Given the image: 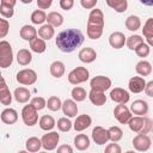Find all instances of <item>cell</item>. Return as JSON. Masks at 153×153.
I'll list each match as a JSON object with an SVG mask.
<instances>
[{"label": "cell", "mask_w": 153, "mask_h": 153, "mask_svg": "<svg viewBox=\"0 0 153 153\" xmlns=\"http://www.w3.org/2000/svg\"><path fill=\"white\" fill-rule=\"evenodd\" d=\"M84 33L79 29H67L57 33L55 44L62 53H72L84 43Z\"/></svg>", "instance_id": "6da1fadb"}, {"label": "cell", "mask_w": 153, "mask_h": 153, "mask_svg": "<svg viewBox=\"0 0 153 153\" xmlns=\"http://www.w3.org/2000/svg\"><path fill=\"white\" fill-rule=\"evenodd\" d=\"M127 124L131 131L137 134H148L152 130V121L146 116H131Z\"/></svg>", "instance_id": "7a4b0ae2"}, {"label": "cell", "mask_w": 153, "mask_h": 153, "mask_svg": "<svg viewBox=\"0 0 153 153\" xmlns=\"http://www.w3.org/2000/svg\"><path fill=\"white\" fill-rule=\"evenodd\" d=\"M13 62V50L7 41H0V68H8Z\"/></svg>", "instance_id": "3957f363"}, {"label": "cell", "mask_w": 153, "mask_h": 153, "mask_svg": "<svg viewBox=\"0 0 153 153\" xmlns=\"http://www.w3.org/2000/svg\"><path fill=\"white\" fill-rule=\"evenodd\" d=\"M90 78V72L86 67H75L68 74V81L72 85H79L87 81Z\"/></svg>", "instance_id": "277c9868"}, {"label": "cell", "mask_w": 153, "mask_h": 153, "mask_svg": "<svg viewBox=\"0 0 153 153\" xmlns=\"http://www.w3.org/2000/svg\"><path fill=\"white\" fill-rule=\"evenodd\" d=\"M22 120L27 127H33L38 122V111L31 104H27L22 110Z\"/></svg>", "instance_id": "5b68a950"}, {"label": "cell", "mask_w": 153, "mask_h": 153, "mask_svg": "<svg viewBox=\"0 0 153 153\" xmlns=\"http://www.w3.org/2000/svg\"><path fill=\"white\" fill-rule=\"evenodd\" d=\"M16 79L19 84L30 86V85H33L37 81V73L31 68H24V69H22L17 73Z\"/></svg>", "instance_id": "8992f818"}, {"label": "cell", "mask_w": 153, "mask_h": 153, "mask_svg": "<svg viewBox=\"0 0 153 153\" xmlns=\"http://www.w3.org/2000/svg\"><path fill=\"white\" fill-rule=\"evenodd\" d=\"M60 141V135L57 134V131H50L44 134L41 137V142H42V148L45 151H54L57 147V143Z\"/></svg>", "instance_id": "52a82bcc"}, {"label": "cell", "mask_w": 153, "mask_h": 153, "mask_svg": "<svg viewBox=\"0 0 153 153\" xmlns=\"http://www.w3.org/2000/svg\"><path fill=\"white\" fill-rule=\"evenodd\" d=\"M90 86H91V90L105 92L111 86V79L105 75H96L90 80Z\"/></svg>", "instance_id": "ba28073f"}, {"label": "cell", "mask_w": 153, "mask_h": 153, "mask_svg": "<svg viewBox=\"0 0 153 153\" xmlns=\"http://www.w3.org/2000/svg\"><path fill=\"white\" fill-rule=\"evenodd\" d=\"M152 145V140L147 134H137L136 136H134L133 139V146L136 151L139 152H146L151 148Z\"/></svg>", "instance_id": "9c48e42d"}, {"label": "cell", "mask_w": 153, "mask_h": 153, "mask_svg": "<svg viewBox=\"0 0 153 153\" xmlns=\"http://www.w3.org/2000/svg\"><path fill=\"white\" fill-rule=\"evenodd\" d=\"M114 116L121 124H127L131 117V111L126 104H118L114 109Z\"/></svg>", "instance_id": "30bf717a"}, {"label": "cell", "mask_w": 153, "mask_h": 153, "mask_svg": "<svg viewBox=\"0 0 153 153\" xmlns=\"http://www.w3.org/2000/svg\"><path fill=\"white\" fill-rule=\"evenodd\" d=\"M110 98L112 102H115L117 104H127L129 102L130 94L127 90H124L122 87H115L114 90L110 91Z\"/></svg>", "instance_id": "8fae6325"}, {"label": "cell", "mask_w": 153, "mask_h": 153, "mask_svg": "<svg viewBox=\"0 0 153 153\" xmlns=\"http://www.w3.org/2000/svg\"><path fill=\"white\" fill-rule=\"evenodd\" d=\"M92 140L97 145H105L109 141L108 129H104L100 126H97L92 129Z\"/></svg>", "instance_id": "7c38bea8"}, {"label": "cell", "mask_w": 153, "mask_h": 153, "mask_svg": "<svg viewBox=\"0 0 153 153\" xmlns=\"http://www.w3.org/2000/svg\"><path fill=\"white\" fill-rule=\"evenodd\" d=\"M12 93L8 90V86L5 81V79L2 78V75L0 76V103L2 105H11L12 103Z\"/></svg>", "instance_id": "4fadbf2b"}, {"label": "cell", "mask_w": 153, "mask_h": 153, "mask_svg": "<svg viewBox=\"0 0 153 153\" xmlns=\"http://www.w3.org/2000/svg\"><path fill=\"white\" fill-rule=\"evenodd\" d=\"M146 80L143 76H131L128 81V88L133 93H140L143 91Z\"/></svg>", "instance_id": "5bb4252c"}, {"label": "cell", "mask_w": 153, "mask_h": 153, "mask_svg": "<svg viewBox=\"0 0 153 153\" xmlns=\"http://www.w3.org/2000/svg\"><path fill=\"white\" fill-rule=\"evenodd\" d=\"M61 109L63 115H66V117L72 118L78 115V105H76V102L73 99H66L65 102H62Z\"/></svg>", "instance_id": "9a60e30c"}, {"label": "cell", "mask_w": 153, "mask_h": 153, "mask_svg": "<svg viewBox=\"0 0 153 153\" xmlns=\"http://www.w3.org/2000/svg\"><path fill=\"white\" fill-rule=\"evenodd\" d=\"M134 115L137 116H145L148 112V103L143 99H136L131 103L130 109H129Z\"/></svg>", "instance_id": "2e32d148"}, {"label": "cell", "mask_w": 153, "mask_h": 153, "mask_svg": "<svg viewBox=\"0 0 153 153\" xmlns=\"http://www.w3.org/2000/svg\"><path fill=\"white\" fill-rule=\"evenodd\" d=\"M91 123H92V118L88 115L82 114V115H80L75 118L72 127L74 128L75 131H84L85 129H87L91 126Z\"/></svg>", "instance_id": "e0dca14e"}, {"label": "cell", "mask_w": 153, "mask_h": 153, "mask_svg": "<svg viewBox=\"0 0 153 153\" xmlns=\"http://www.w3.org/2000/svg\"><path fill=\"white\" fill-rule=\"evenodd\" d=\"M126 36L123 32L121 31H114L110 36H109V43L112 48L115 49H121L124 47L126 44Z\"/></svg>", "instance_id": "ac0fdd59"}, {"label": "cell", "mask_w": 153, "mask_h": 153, "mask_svg": "<svg viewBox=\"0 0 153 153\" xmlns=\"http://www.w3.org/2000/svg\"><path fill=\"white\" fill-rule=\"evenodd\" d=\"M0 118L5 124H14L18 121V112L12 108H6L0 114Z\"/></svg>", "instance_id": "d6986e66"}, {"label": "cell", "mask_w": 153, "mask_h": 153, "mask_svg": "<svg viewBox=\"0 0 153 153\" xmlns=\"http://www.w3.org/2000/svg\"><path fill=\"white\" fill-rule=\"evenodd\" d=\"M78 57L81 62L84 63H91L93 62L96 59H97V53L93 48H90V47H86V48H82L79 54H78Z\"/></svg>", "instance_id": "ffe728a7"}, {"label": "cell", "mask_w": 153, "mask_h": 153, "mask_svg": "<svg viewBox=\"0 0 153 153\" xmlns=\"http://www.w3.org/2000/svg\"><path fill=\"white\" fill-rule=\"evenodd\" d=\"M87 97H88L90 102H91L93 105H96V106H102V105H104L105 102H106V96H105V93L102 92V91L91 90V91L88 92Z\"/></svg>", "instance_id": "44dd1931"}, {"label": "cell", "mask_w": 153, "mask_h": 153, "mask_svg": "<svg viewBox=\"0 0 153 153\" xmlns=\"http://www.w3.org/2000/svg\"><path fill=\"white\" fill-rule=\"evenodd\" d=\"M13 97L16 99L17 103H20V104H24V103H27L29 99L31 98V93L30 91L26 88V87H17L14 90V93H13Z\"/></svg>", "instance_id": "7402d4cb"}, {"label": "cell", "mask_w": 153, "mask_h": 153, "mask_svg": "<svg viewBox=\"0 0 153 153\" xmlns=\"http://www.w3.org/2000/svg\"><path fill=\"white\" fill-rule=\"evenodd\" d=\"M88 24H94V25H102L104 26V14L102 10L99 8H92V11L88 14Z\"/></svg>", "instance_id": "603a6c76"}, {"label": "cell", "mask_w": 153, "mask_h": 153, "mask_svg": "<svg viewBox=\"0 0 153 153\" xmlns=\"http://www.w3.org/2000/svg\"><path fill=\"white\" fill-rule=\"evenodd\" d=\"M37 35L42 38V39H44V41H49V39H51L53 37H54V35H55V27H53L50 24H42L41 25V27L37 30Z\"/></svg>", "instance_id": "cb8c5ba5"}, {"label": "cell", "mask_w": 153, "mask_h": 153, "mask_svg": "<svg viewBox=\"0 0 153 153\" xmlns=\"http://www.w3.org/2000/svg\"><path fill=\"white\" fill-rule=\"evenodd\" d=\"M103 30H104V26H102V25H94V24H88L87 23L86 33H87V37L91 38V39L100 38L102 35H103Z\"/></svg>", "instance_id": "d4e9b609"}, {"label": "cell", "mask_w": 153, "mask_h": 153, "mask_svg": "<svg viewBox=\"0 0 153 153\" xmlns=\"http://www.w3.org/2000/svg\"><path fill=\"white\" fill-rule=\"evenodd\" d=\"M19 35L24 41L30 42V41H32L33 38L37 37V30L32 25H24V26H22V29L19 31Z\"/></svg>", "instance_id": "484cf974"}, {"label": "cell", "mask_w": 153, "mask_h": 153, "mask_svg": "<svg viewBox=\"0 0 153 153\" xmlns=\"http://www.w3.org/2000/svg\"><path fill=\"white\" fill-rule=\"evenodd\" d=\"M49 69H50V74H51L54 78H56V79H60L61 76H63V74H65V72H66L65 63H63L62 61H59V60L51 62Z\"/></svg>", "instance_id": "4316f807"}, {"label": "cell", "mask_w": 153, "mask_h": 153, "mask_svg": "<svg viewBox=\"0 0 153 153\" xmlns=\"http://www.w3.org/2000/svg\"><path fill=\"white\" fill-rule=\"evenodd\" d=\"M135 71L140 76H148L152 73V65L151 62L146 61V60H141L136 63L135 66Z\"/></svg>", "instance_id": "83f0119b"}, {"label": "cell", "mask_w": 153, "mask_h": 153, "mask_svg": "<svg viewBox=\"0 0 153 153\" xmlns=\"http://www.w3.org/2000/svg\"><path fill=\"white\" fill-rule=\"evenodd\" d=\"M38 124H39V128L42 130L49 131V130H53L54 129V127L56 126V122H55V120H54L53 116H50V115H43L38 120Z\"/></svg>", "instance_id": "f1b7e54d"}, {"label": "cell", "mask_w": 153, "mask_h": 153, "mask_svg": "<svg viewBox=\"0 0 153 153\" xmlns=\"http://www.w3.org/2000/svg\"><path fill=\"white\" fill-rule=\"evenodd\" d=\"M74 146L78 151H86L90 147V137L86 134H78L74 137Z\"/></svg>", "instance_id": "f546056e"}, {"label": "cell", "mask_w": 153, "mask_h": 153, "mask_svg": "<svg viewBox=\"0 0 153 153\" xmlns=\"http://www.w3.org/2000/svg\"><path fill=\"white\" fill-rule=\"evenodd\" d=\"M142 33L147 39V44L153 45V18H148L146 20V23L143 24Z\"/></svg>", "instance_id": "4dcf8cb0"}, {"label": "cell", "mask_w": 153, "mask_h": 153, "mask_svg": "<svg viewBox=\"0 0 153 153\" xmlns=\"http://www.w3.org/2000/svg\"><path fill=\"white\" fill-rule=\"evenodd\" d=\"M32 61V54L29 49H20L18 50L17 53V62L20 65V66H27L30 62Z\"/></svg>", "instance_id": "1f68e13d"}, {"label": "cell", "mask_w": 153, "mask_h": 153, "mask_svg": "<svg viewBox=\"0 0 153 153\" xmlns=\"http://www.w3.org/2000/svg\"><path fill=\"white\" fill-rule=\"evenodd\" d=\"M106 5L115 10L117 13H123L128 8V1L127 0H105Z\"/></svg>", "instance_id": "d6a6232c"}, {"label": "cell", "mask_w": 153, "mask_h": 153, "mask_svg": "<svg viewBox=\"0 0 153 153\" xmlns=\"http://www.w3.org/2000/svg\"><path fill=\"white\" fill-rule=\"evenodd\" d=\"M45 20H47V23L50 24L53 27H59V26H61V25L63 24V16H62L61 13H59V12L53 11V12L48 13Z\"/></svg>", "instance_id": "836d02e7"}, {"label": "cell", "mask_w": 153, "mask_h": 153, "mask_svg": "<svg viewBox=\"0 0 153 153\" xmlns=\"http://www.w3.org/2000/svg\"><path fill=\"white\" fill-rule=\"evenodd\" d=\"M30 49H31L33 53H36V54H42V53H44L45 49H47L45 41L42 39L41 37H39V38H38V37L33 38L32 41H30Z\"/></svg>", "instance_id": "e575fe53"}, {"label": "cell", "mask_w": 153, "mask_h": 153, "mask_svg": "<svg viewBox=\"0 0 153 153\" xmlns=\"http://www.w3.org/2000/svg\"><path fill=\"white\" fill-rule=\"evenodd\" d=\"M124 24H126V27L129 31H134V32L137 31L141 27V20H140V18L137 16H134V14L127 17Z\"/></svg>", "instance_id": "d590c367"}, {"label": "cell", "mask_w": 153, "mask_h": 153, "mask_svg": "<svg viewBox=\"0 0 153 153\" xmlns=\"http://www.w3.org/2000/svg\"><path fill=\"white\" fill-rule=\"evenodd\" d=\"M25 147H26V151H29V152H38V151L42 148L41 139H38V137H36V136L29 137V139L26 140Z\"/></svg>", "instance_id": "8d00e7d4"}, {"label": "cell", "mask_w": 153, "mask_h": 153, "mask_svg": "<svg viewBox=\"0 0 153 153\" xmlns=\"http://www.w3.org/2000/svg\"><path fill=\"white\" fill-rule=\"evenodd\" d=\"M71 96H72V99L78 103V102H84L86 99V97H87V93H86V90L84 87L75 86V87L72 88Z\"/></svg>", "instance_id": "74e56055"}, {"label": "cell", "mask_w": 153, "mask_h": 153, "mask_svg": "<svg viewBox=\"0 0 153 153\" xmlns=\"http://www.w3.org/2000/svg\"><path fill=\"white\" fill-rule=\"evenodd\" d=\"M30 19H31V23L32 24H35V25H42L45 22V19H47V14H45V12L43 10H36V11H33L31 13Z\"/></svg>", "instance_id": "f35d334b"}, {"label": "cell", "mask_w": 153, "mask_h": 153, "mask_svg": "<svg viewBox=\"0 0 153 153\" xmlns=\"http://www.w3.org/2000/svg\"><path fill=\"white\" fill-rule=\"evenodd\" d=\"M108 134H109V140L112 142H118L122 137H123V131L120 127L117 126H112L108 129Z\"/></svg>", "instance_id": "ab89813d"}, {"label": "cell", "mask_w": 153, "mask_h": 153, "mask_svg": "<svg viewBox=\"0 0 153 153\" xmlns=\"http://www.w3.org/2000/svg\"><path fill=\"white\" fill-rule=\"evenodd\" d=\"M142 42H143V38L140 35H131L128 38H126V44L130 50H135L137 45H140Z\"/></svg>", "instance_id": "60d3db41"}, {"label": "cell", "mask_w": 153, "mask_h": 153, "mask_svg": "<svg viewBox=\"0 0 153 153\" xmlns=\"http://www.w3.org/2000/svg\"><path fill=\"white\" fill-rule=\"evenodd\" d=\"M61 105H62V102H61V99L57 96L49 97L48 100H47V104H45V106L50 111H59L61 109Z\"/></svg>", "instance_id": "b9f144b4"}, {"label": "cell", "mask_w": 153, "mask_h": 153, "mask_svg": "<svg viewBox=\"0 0 153 153\" xmlns=\"http://www.w3.org/2000/svg\"><path fill=\"white\" fill-rule=\"evenodd\" d=\"M56 126H57V129H59L60 131L66 133V131H69V130L72 129L73 123L71 122L69 117H68V118H67V117H61V118H59V120H57Z\"/></svg>", "instance_id": "7bdbcfd3"}, {"label": "cell", "mask_w": 153, "mask_h": 153, "mask_svg": "<svg viewBox=\"0 0 153 153\" xmlns=\"http://www.w3.org/2000/svg\"><path fill=\"white\" fill-rule=\"evenodd\" d=\"M136 53V55L139 57H147L151 53V45H148L147 43L142 42L140 45H137V48L134 50Z\"/></svg>", "instance_id": "ee69618b"}, {"label": "cell", "mask_w": 153, "mask_h": 153, "mask_svg": "<svg viewBox=\"0 0 153 153\" xmlns=\"http://www.w3.org/2000/svg\"><path fill=\"white\" fill-rule=\"evenodd\" d=\"M30 104H31L37 111H39V110H43V109L45 108L47 100H45L43 97H33V98H31Z\"/></svg>", "instance_id": "f6af8a7d"}, {"label": "cell", "mask_w": 153, "mask_h": 153, "mask_svg": "<svg viewBox=\"0 0 153 153\" xmlns=\"http://www.w3.org/2000/svg\"><path fill=\"white\" fill-rule=\"evenodd\" d=\"M14 7L12 6H8V5H4V4H0V14L4 17V18H12L13 14H14Z\"/></svg>", "instance_id": "bcb514c9"}, {"label": "cell", "mask_w": 153, "mask_h": 153, "mask_svg": "<svg viewBox=\"0 0 153 153\" xmlns=\"http://www.w3.org/2000/svg\"><path fill=\"white\" fill-rule=\"evenodd\" d=\"M10 31V23L6 18H0V38H5Z\"/></svg>", "instance_id": "7dc6e473"}, {"label": "cell", "mask_w": 153, "mask_h": 153, "mask_svg": "<svg viewBox=\"0 0 153 153\" xmlns=\"http://www.w3.org/2000/svg\"><path fill=\"white\" fill-rule=\"evenodd\" d=\"M121 152H122V148H121L120 145L116 143V142L109 143V145L105 147V153H121Z\"/></svg>", "instance_id": "c3c4849f"}, {"label": "cell", "mask_w": 153, "mask_h": 153, "mask_svg": "<svg viewBox=\"0 0 153 153\" xmlns=\"http://www.w3.org/2000/svg\"><path fill=\"white\" fill-rule=\"evenodd\" d=\"M98 0H80V5L86 10H92L96 7Z\"/></svg>", "instance_id": "681fc988"}, {"label": "cell", "mask_w": 153, "mask_h": 153, "mask_svg": "<svg viewBox=\"0 0 153 153\" xmlns=\"http://www.w3.org/2000/svg\"><path fill=\"white\" fill-rule=\"evenodd\" d=\"M74 6V0H60V7L65 11L72 10Z\"/></svg>", "instance_id": "f907efd6"}, {"label": "cell", "mask_w": 153, "mask_h": 153, "mask_svg": "<svg viewBox=\"0 0 153 153\" xmlns=\"http://www.w3.org/2000/svg\"><path fill=\"white\" fill-rule=\"evenodd\" d=\"M36 2L39 10H48L51 6L53 0H36Z\"/></svg>", "instance_id": "816d5d0a"}, {"label": "cell", "mask_w": 153, "mask_h": 153, "mask_svg": "<svg viewBox=\"0 0 153 153\" xmlns=\"http://www.w3.org/2000/svg\"><path fill=\"white\" fill-rule=\"evenodd\" d=\"M143 92H145L148 97H153V81L146 82L145 88H143Z\"/></svg>", "instance_id": "f5cc1de1"}, {"label": "cell", "mask_w": 153, "mask_h": 153, "mask_svg": "<svg viewBox=\"0 0 153 153\" xmlns=\"http://www.w3.org/2000/svg\"><path fill=\"white\" fill-rule=\"evenodd\" d=\"M57 152L59 153H72L73 148L69 145H61V146L57 147Z\"/></svg>", "instance_id": "db71d44e"}, {"label": "cell", "mask_w": 153, "mask_h": 153, "mask_svg": "<svg viewBox=\"0 0 153 153\" xmlns=\"http://www.w3.org/2000/svg\"><path fill=\"white\" fill-rule=\"evenodd\" d=\"M0 2L4 4V5H8V6L14 7L16 4H17V0H0Z\"/></svg>", "instance_id": "11a10c76"}, {"label": "cell", "mask_w": 153, "mask_h": 153, "mask_svg": "<svg viewBox=\"0 0 153 153\" xmlns=\"http://www.w3.org/2000/svg\"><path fill=\"white\" fill-rule=\"evenodd\" d=\"M140 2L145 6H148V7L153 6V0H140Z\"/></svg>", "instance_id": "9f6ffc18"}, {"label": "cell", "mask_w": 153, "mask_h": 153, "mask_svg": "<svg viewBox=\"0 0 153 153\" xmlns=\"http://www.w3.org/2000/svg\"><path fill=\"white\" fill-rule=\"evenodd\" d=\"M20 2H23V4H31L32 0H20Z\"/></svg>", "instance_id": "6f0895ef"}, {"label": "cell", "mask_w": 153, "mask_h": 153, "mask_svg": "<svg viewBox=\"0 0 153 153\" xmlns=\"http://www.w3.org/2000/svg\"><path fill=\"white\" fill-rule=\"evenodd\" d=\"M0 76H1V72H0Z\"/></svg>", "instance_id": "680465c9"}]
</instances>
